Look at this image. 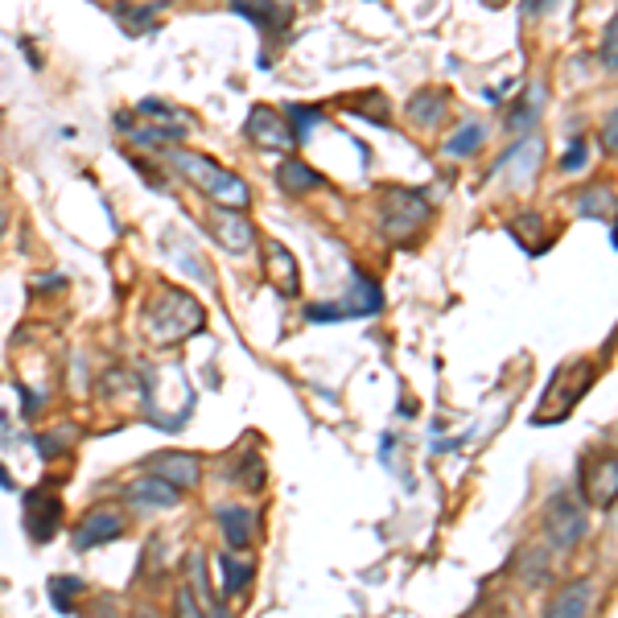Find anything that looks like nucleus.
I'll return each mask as SVG.
<instances>
[{
    "label": "nucleus",
    "mask_w": 618,
    "mask_h": 618,
    "mask_svg": "<svg viewBox=\"0 0 618 618\" xmlns=\"http://www.w3.org/2000/svg\"><path fill=\"white\" fill-rule=\"evenodd\" d=\"M165 161L186 178L190 186H199L215 206H235V211H244L247 202H252V190H247L244 178L231 173L227 165H219L215 158H206V153H190V149H173L170 144V149H165Z\"/></svg>",
    "instance_id": "nucleus-1"
},
{
    "label": "nucleus",
    "mask_w": 618,
    "mask_h": 618,
    "mask_svg": "<svg viewBox=\"0 0 618 618\" xmlns=\"http://www.w3.org/2000/svg\"><path fill=\"white\" fill-rule=\"evenodd\" d=\"M202 305L190 297L186 288H161L153 305L144 310V331L153 334V343H182L190 334L202 331Z\"/></svg>",
    "instance_id": "nucleus-2"
},
{
    "label": "nucleus",
    "mask_w": 618,
    "mask_h": 618,
    "mask_svg": "<svg viewBox=\"0 0 618 618\" xmlns=\"http://www.w3.org/2000/svg\"><path fill=\"white\" fill-rule=\"evenodd\" d=\"M594 375H598V367H594L590 359H577V363L557 367V375L548 379V388L540 392V404H536L533 425H553V421L569 417V408H574V404L590 392Z\"/></svg>",
    "instance_id": "nucleus-3"
},
{
    "label": "nucleus",
    "mask_w": 618,
    "mask_h": 618,
    "mask_svg": "<svg viewBox=\"0 0 618 618\" xmlns=\"http://www.w3.org/2000/svg\"><path fill=\"white\" fill-rule=\"evenodd\" d=\"M429 215H433V206L421 190L392 186V190H384V199H379V231L388 235L392 244L413 240V235L429 223Z\"/></svg>",
    "instance_id": "nucleus-4"
},
{
    "label": "nucleus",
    "mask_w": 618,
    "mask_h": 618,
    "mask_svg": "<svg viewBox=\"0 0 618 618\" xmlns=\"http://www.w3.org/2000/svg\"><path fill=\"white\" fill-rule=\"evenodd\" d=\"M590 528V519H586V507L577 499L574 490H557L545 507V536L548 545L557 548V553H569V548L581 545V536Z\"/></svg>",
    "instance_id": "nucleus-5"
},
{
    "label": "nucleus",
    "mask_w": 618,
    "mask_h": 618,
    "mask_svg": "<svg viewBox=\"0 0 618 618\" xmlns=\"http://www.w3.org/2000/svg\"><path fill=\"white\" fill-rule=\"evenodd\" d=\"M379 310H384L379 285H375L363 269H351V302L310 305L305 317H310V322H351V317H372V314H379Z\"/></svg>",
    "instance_id": "nucleus-6"
},
{
    "label": "nucleus",
    "mask_w": 618,
    "mask_h": 618,
    "mask_svg": "<svg viewBox=\"0 0 618 618\" xmlns=\"http://www.w3.org/2000/svg\"><path fill=\"white\" fill-rule=\"evenodd\" d=\"M247 141L260 144V149H269V153H293L297 149V136L288 129V120L281 112H273L269 103H256L252 112H247Z\"/></svg>",
    "instance_id": "nucleus-7"
},
{
    "label": "nucleus",
    "mask_w": 618,
    "mask_h": 618,
    "mask_svg": "<svg viewBox=\"0 0 618 618\" xmlns=\"http://www.w3.org/2000/svg\"><path fill=\"white\" fill-rule=\"evenodd\" d=\"M540 161H545V144L540 136H524L504 153V161L495 165V178H504L511 190H528L540 173Z\"/></svg>",
    "instance_id": "nucleus-8"
},
{
    "label": "nucleus",
    "mask_w": 618,
    "mask_h": 618,
    "mask_svg": "<svg viewBox=\"0 0 618 618\" xmlns=\"http://www.w3.org/2000/svg\"><path fill=\"white\" fill-rule=\"evenodd\" d=\"M124 533H129L124 511H115V507H91L79 519V528H74V553H91V548L108 545V540H120Z\"/></svg>",
    "instance_id": "nucleus-9"
},
{
    "label": "nucleus",
    "mask_w": 618,
    "mask_h": 618,
    "mask_svg": "<svg viewBox=\"0 0 618 618\" xmlns=\"http://www.w3.org/2000/svg\"><path fill=\"white\" fill-rule=\"evenodd\" d=\"M58 524H62V499H58V490H50V487L29 490L26 495V533H29V540L45 545V540L58 533Z\"/></svg>",
    "instance_id": "nucleus-10"
},
{
    "label": "nucleus",
    "mask_w": 618,
    "mask_h": 618,
    "mask_svg": "<svg viewBox=\"0 0 618 618\" xmlns=\"http://www.w3.org/2000/svg\"><path fill=\"white\" fill-rule=\"evenodd\" d=\"M211 231H215V240L223 244V252H231V256H247V252L256 247V227H252V219H244V211H235V206H219L215 215H211Z\"/></svg>",
    "instance_id": "nucleus-11"
},
{
    "label": "nucleus",
    "mask_w": 618,
    "mask_h": 618,
    "mask_svg": "<svg viewBox=\"0 0 618 618\" xmlns=\"http://www.w3.org/2000/svg\"><path fill=\"white\" fill-rule=\"evenodd\" d=\"M124 499L136 504L141 511H170V507L182 504V490L173 487V483H165L161 475H141L124 487Z\"/></svg>",
    "instance_id": "nucleus-12"
},
{
    "label": "nucleus",
    "mask_w": 618,
    "mask_h": 618,
    "mask_svg": "<svg viewBox=\"0 0 618 618\" xmlns=\"http://www.w3.org/2000/svg\"><path fill=\"white\" fill-rule=\"evenodd\" d=\"M586 499H590L594 507H602V511H610L615 507V495H618V462L615 454H598V462L594 466H586Z\"/></svg>",
    "instance_id": "nucleus-13"
},
{
    "label": "nucleus",
    "mask_w": 618,
    "mask_h": 618,
    "mask_svg": "<svg viewBox=\"0 0 618 618\" xmlns=\"http://www.w3.org/2000/svg\"><path fill=\"white\" fill-rule=\"evenodd\" d=\"M264 269H269V281L276 285L281 297H297L302 293V269L285 244H269L264 247Z\"/></svg>",
    "instance_id": "nucleus-14"
},
{
    "label": "nucleus",
    "mask_w": 618,
    "mask_h": 618,
    "mask_svg": "<svg viewBox=\"0 0 618 618\" xmlns=\"http://www.w3.org/2000/svg\"><path fill=\"white\" fill-rule=\"evenodd\" d=\"M149 475H161L178 490H190L202 483V462L190 454H158V458H149Z\"/></svg>",
    "instance_id": "nucleus-15"
},
{
    "label": "nucleus",
    "mask_w": 618,
    "mask_h": 618,
    "mask_svg": "<svg viewBox=\"0 0 618 618\" xmlns=\"http://www.w3.org/2000/svg\"><path fill=\"white\" fill-rule=\"evenodd\" d=\"M231 9L235 13H244L247 21L256 29H264V33H285L288 26V4H281V0H231Z\"/></svg>",
    "instance_id": "nucleus-16"
},
{
    "label": "nucleus",
    "mask_w": 618,
    "mask_h": 618,
    "mask_svg": "<svg viewBox=\"0 0 618 618\" xmlns=\"http://www.w3.org/2000/svg\"><path fill=\"white\" fill-rule=\"evenodd\" d=\"M186 586H190V594L202 602V610H206V606H211L215 615L227 610V602L215 598V586H211V574H206V553H202V548H194V553L186 557Z\"/></svg>",
    "instance_id": "nucleus-17"
},
{
    "label": "nucleus",
    "mask_w": 618,
    "mask_h": 618,
    "mask_svg": "<svg viewBox=\"0 0 618 618\" xmlns=\"http://www.w3.org/2000/svg\"><path fill=\"white\" fill-rule=\"evenodd\" d=\"M219 528H223L231 548H247L256 536V516L247 507H219Z\"/></svg>",
    "instance_id": "nucleus-18"
},
{
    "label": "nucleus",
    "mask_w": 618,
    "mask_h": 618,
    "mask_svg": "<svg viewBox=\"0 0 618 618\" xmlns=\"http://www.w3.org/2000/svg\"><path fill=\"white\" fill-rule=\"evenodd\" d=\"M590 602H594V581H574V586H565L553 606H548V615L553 618H581L590 615Z\"/></svg>",
    "instance_id": "nucleus-19"
},
{
    "label": "nucleus",
    "mask_w": 618,
    "mask_h": 618,
    "mask_svg": "<svg viewBox=\"0 0 618 618\" xmlns=\"http://www.w3.org/2000/svg\"><path fill=\"white\" fill-rule=\"evenodd\" d=\"M442 112H446V91H437V87H425L408 100V120L417 129H433L442 120Z\"/></svg>",
    "instance_id": "nucleus-20"
},
{
    "label": "nucleus",
    "mask_w": 618,
    "mask_h": 618,
    "mask_svg": "<svg viewBox=\"0 0 618 618\" xmlns=\"http://www.w3.org/2000/svg\"><path fill=\"white\" fill-rule=\"evenodd\" d=\"M276 186L285 190V194H310V190H317L322 186V173L317 170H310L305 161H297V158H288L281 170H276Z\"/></svg>",
    "instance_id": "nucleus-21"
},
{
    "label": "nucleus",
    "mask_w": 618,
    "mask_h": 618,
    "mask_svg": "<svg viewBox=\"0 0 618 618\" xmlns=\"http://www.w3.org/2000/svg\"><path fill=\"white\" fill-rule=\"evenodd\" d=\"M577 219H602V223H610V215H615V190L610 186H590L577 194Z\"/></svg>",
    "instance_id": "nucleus-22"
},
{
    "label": "nucleus",
    "mask_w": 618,
    "mask_h": 618,
    "mask_svg": "<svg viewBox=\"0 0 618 618\" xmlns=\"http://www.w3.org/2000/svg\"><path fill=\"white\" fill-rule=\"evenodd\" d=\"M219 569H223V594H227V598L244 594L247 581H252V574H256V565H252V561H235L231 553H223V557H219Z\"/></svg>",
    "instance_id": "nucleus-23"
},
{
    "label": "nucleus",
    "mask_w": 618,
    "mask_h": 618,
    "mask_svg": "<svg viewBox=\"0 0 618 618\" xmlns=\"http://www.w3.org/2000/svg\"><path fill=\"white\" fill-rule=\"evenodd\" d=\"M483 141H487V129L470 120V124H462V129L446 141V153H449V158H470V153H478V149H483Z\"/></svg>",
    "instance_id": "nucleus-24"
},
{
    "label": "nucleus",
    "mask_w": 618,
    "mask_h": 618,
    "mask_svg": "<svg viewBox=\"0 0 618 618\" xmlns=\"http://www.w3.org/2000/svg\"><path fill=\"white\" fill-rule=\"evenodd\" d=\"M511 235H516L519 244L528 247L533 256L548 244L545 235H540V215H516V219H511Z\"/></svg>",
    "instance_id": "nucleus-25"
},
{
    "label": "nucleus",
    "mask_w": 618,
    "mask_h": 618,
    "mask_svg": "<svg viewBox=\"0 0 618 618\" xmlns=\"http://www.w3.org/2000/svg\"><path fill=\"white\" fill-rule=\"evenodd\" d=\"M165 244L178 247V252H170V256H178V264H182V269H186L190 276H199V281H206V285H211V269H206V264H202V260L194 256V247H190L186 240H182V235H165Z\"/></svg>",
    "instance_id": "nucleus-26"
},
{
    "label": "nucleus",
    "mask_w": 618,
    "mask_h": 618,
    "mask_svg": "<svg viewBox=\"0 0 618 618\" xmlns=\"http://www.w3.org/2000/svg\"><path fill=\"white\" fill-rule=\"evenodd\" d=\"M288 115H293V120H288V129H293V136H297V141H302V136H310V132L322 124V108H305V103H293V108H288Z\"/></svg>",
    "instance_id": "nucleus-27"
},
{
    "label": "nucleus",
    "mask_w": 618,
    "mask_h": 618,
    "mask_svg": "<svg viewBox=\"0 0 618 618\" xmlns=\"http://www.w3.org/2000/svg\"><path fill=\"white\" fill-rule=\"evenodd\" d=\"M83 590V581L79 577H54L50 581V602H54L58 615H71V594Z\"/></svg>",
    "instance_id": "nucleus-28"
},
{
    "label": "nucleus",
    "mask_w": 618,
    "mask_h": 618,
    "mask_svg": "<svg viewBox=\"0 0 618 618\" xmlns=\"http://www.w3.org/2000/svg\"><path fill=\"white\" fill-rule=\"evenodd\" d=\"M540 100H545V91H540V87H536V91H528V100H524V103L516 108V112H511V120H507V129H511V132H524V129H528V124L536 120V112H540Z\"/></svg>",
    "instance_id": "nucleus-29"
},
{
    "label": "nucleus",
    "mask_w": 618,
    "mask_h": 618,
    "mask_svg": "<svg viewBox=\"0 0 618 618\" xmlns=\"http://www.w3.org/2000/svg\"><path fill=\"white\" fill-rule=\"evenodd\" d=\"M586 165H590V144L581 141V136H574L569 149H565V158H561V170L565 173H581Z\"/></svg>",
    "instance_id": "nucleus-30"
},
{
    "label": "nucleus",
    "mask_w": 618,
    "mask_h": 618,
    "mask_svg": "<svg viewBox=\"0 0 618 618\" xmlns=\"http://www.w3.org/2000/svg\"><path fill=\"white\" fill-rule=\"evenodd\" d=\"M67 442H71V429L50 433V437H38V454H42V458H54V454H62Z\"/></svg>",
    "instance_id": "nucleus-31"
},
{
    "label": "nucleus",
    "mask_w": 618,
    "mask_h": 618,
    "mask_svg": "<svg viewBox=\"0 0 618 618\" xmlns=\"http://www.w3.org/2000/svg\"><path fill=\"white\" fill-rule=\"evenodd\" d=\"M615 45H618V26H615V21H610V26H606L602 54H598V58H602V67H606V71H610V74H615Z\"/></svg>",
    "instance_id": "nucleus-32"
},
{
    "label": "nucleus",
    "mask_w": 618,
    "mask_h": 618,
    "mask_svg": "<svg viewBox=\"0 0 618 618\" xmlns=\"http://www.w3.org/2000/svg\"><path fill=\"white\" fill-rule=\"evenodd\" d=\"M178 606H182V615H202V602L194 598V594H190V586H182V590H178Z\"/></svg>",
    "instance_id": "nucleus-33"
},
{
    "label": "nucleus",
    "mask_w": 618,
    "mask_h": 618,
    "mask_svg": "<svg viewBox=\"0 0 618 618\" xmlns=\"http://www.w3.org/2000/svg\"><path fill=\"white\" fill-rule=\"evenodd\" d=\"M553 4H557V0H524V17H528V21H533V17H545Z\"/></svg>",
    "instance_id": "nucleus-34"
},
{
    "label": "nucleus",
    "mask_w": 618,
    "mask_h": 618,
    "mask_svg": "<svg viewBox=\"0 0 618 618\" xmlns=\"http://www.w3.org/2000/svg\"><path fill=\"white\" fill-rule=\"evenodd\" d=\"M618 149V115H606V153Z\"/></svg>",
    "instance_id": "nucleus-35"
},
{
    "label": "nucleus",
    "mask_w": 618,
    "mask_h": 618,
    "mask_svg": "<svg viewBox=\"0 0 618 618\" xmlns=\"http://www.w3.org/2000/svg\"><path fill=\"white\" fill-rule=\"evenodd\" d=\"M0 487H4V490H13V487H17L13 475H4V466H0Z\"/></svg>",
    "instance_id": "nucleus-36"
},
{
    "label": "nucleus",
    "mask_w": 618,
    "mask_h": 618,
    "mask_svg": "<svg viewBox=\"0 0 618 618\" xmlns=\"http://www.w3.org/2000/svg\"><path fill=\"white\" fill-rule=\"evenodd\" d=\"M483 4H487V9H504L507 0H483Z\"/></svg>",
    "instance_id": "nucleus-37"
},
{
    "label": "nucleus",
    "mask_w": 618,
    "mask_h": 618,
    "mask_svg": "<svg viewBox=\"0 0 618 618\" xmlns=\"http://www.w3.org/2000/svg\"><path fill=\"white\" fill-rule=\"evenodd\" d=\"M4 223H9V219H4V206H0V235H4Z\"/></svg>",
    "instance_id": "nucleus-38"
}]
</instances>
